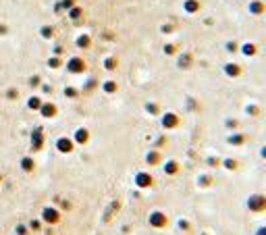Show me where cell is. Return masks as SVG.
I'll return each mask as SVG.
<instances>
[{"mask_svg":"<svg viewBox=\"0 0 266 235\" xmlns=\"http://www.w3.org/2000/svg\"><path fill=\"white\" fill-rule=\"evenodd\" d=\"M167 223L169 221H167V217L162 215V212H152V215H150V225L152 227H160L162 229V227H167Z\"/></svg>","mask_w":266,"mask_h":235,"instance_id":"cell-3","label":"cell"},{"mask_svg":"<svg viewBox=\"0 0 266 235\" xmlns=\"http://www.w3.org/2000/svg\"><path fill=\"white\" fill-rule=\"evenodd\" d=\"M148 160H150V164H156V162L160 160V154H156V152H150V156H148Z\"/></svg>","mask_w":266,"mask_h":235,"instance_id":"cell-5","label":"cell"},{"mask_svg":"<svg viewBox=\"0 0 266 235\" xmlns=\"http://www.w3.org/2000/svg\"><path fill=\"white\" fill-rule=\"evenodd\" d=\"M164 125H167V127H175V125H177V117H175V115H167V117H164Z\"/></svg>","mask_w":266,"mask_h":235,"instance_id":"cell-4","label":"cell"},{"mask_svg":"<svg viewBox=\"0 0 266 235\" xmlns=\"http://www.w3.org/2000/svg\"><path fill=\"white\" fill-rule=\"evenodd\" d=\"M138 183H140V185H148V183H150V177H148V175H140V177H138Z\"/></svg>","mask_w":266,"mask_h":235,"instance_id":"cell-7","label":"cell"},{"mask_svg":"<svg viewBox=\"0 0 266 235\" xmlns=\"http://www.w3.org/2000/svg\"><path fill=\"white\" fill-rule=\"evenodd\" d=\"M248 206H250V210H254V212H262V210H266V198H264V196H252V198L248 200Z\"/></svg>","mask_w":266,"mask_h":235,"instance_id":"cell-1","label":"cell"},{"mask_svg":"<svg viewBox=\"0 0 266 235\" xmlns=\"http://www.w3.org/2000/svg\"><path fill=\"white\" fill-rule=\"evenodd\" d=\"M85 136H87V133H85V131H79V133H77V142H81V144H83V142H85V140H87V138H85Z\"/></svg>","mask_w":266,"mask_h":235,"instance_id":"cell-9","label":"cell"},{"mask_svg":"<svg viewBox=\"0 0 266 235\" xmlns=\"http://www.w3.org/2000/svg\"><path fill=\"white\" fill-rule=\"evenodd\" d=\"M167 173H169V175L177 173V164H175V162H169V164H167Z\"/></svg>","mask_w":266,"mask_h":235,"instance_id":"cell-6","label":"cell"},{"mask_svg":"<svg viewBox=\"0 0 266 235\" xmlns=\"http://www.w3.org/2000/svg\"><path fill=\"white\" fill-rule=\"evenodd\" d=\"M264 158H266V148H264Z\"/></svg>","mask_w":266,"mask_h":235,"instance_id":"cell-13","label":"cell"},{"mask_svg":"<svg viewBox=\"0 0 266 235\" xmlns=\"http://www.w3.org/2000/svg\"><path fill=\"white\" fill-rule=\"evenodd\" d=\"M31 166H34V162H31L29 158H27V160H23V169H31Z\"/></svg>","mask_w":266,"mask_h":235,"instance_id":"cell-10","label":"cell"},{"mask_svg":"<svg viewBox=\"0 0 266 235\" xmlns=\"http://www.w3.org/2000/svg\"><path fill=\"white\" fill-rule=\"evenodd\" d=\"M179 227H181V229H189V225H187L185 221H179Z\"/></svg>","mask_w":266,"mask_h":235,"instance_id":"cell-12","label":"cell"},{"mask_svg":"<svg viewBox=\"0 0 266 235\" xmlns=\"http://www.w3.org/2000/svg\"><path fill=\"white\" fill-rule=\"evenodd\" d=\"M256 235H266V227H260V229L256 231Z\"/></svg>","mask_w":266,"mask_h":235,"instance_id":"cell-11","label":"cell"},{"mask_svg":"<svg viewBox=\"0 0 266 235\" xmlns=\"http://www.w3.org/2000/svg\"><path fill=\"white\" fill-rule=\"evenodd\" d=\"M17 233H19V235H27V227L19 225V227H17Z\"/></svg>","mask_w":266,"mask_h":235,"instance_id":"cell-8","label":"cell"},{"mask_svg":"<svg viewBox=\"0 0 266 235\" xmlns=\"http://www.w3.org/2000/svg\"><path fill=\"white\" fill-rule=\"evenodd\" d=\"M42 217H44V221H46V223H50V225H56V223L60 221L58 210H54V208H46V210L42 212Z\"/></svg>","mask_w":266,"mask_h":235,"instance_id":"cell-2","label":"cell"}]
</instances>
